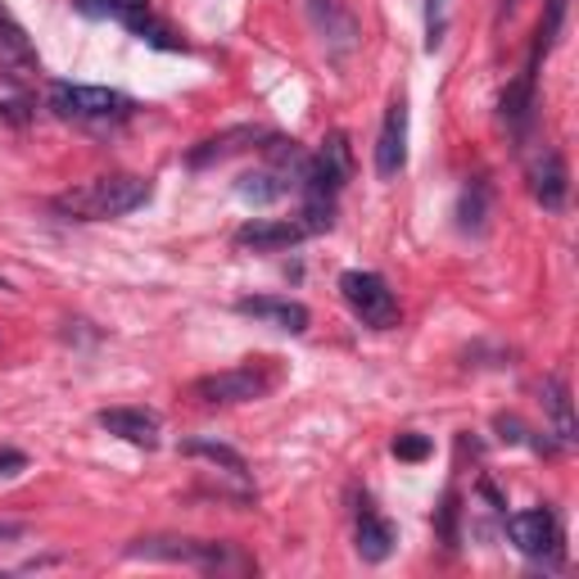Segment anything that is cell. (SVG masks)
I'll list each match as a JSON object with an SVG mask.
<instances>
[{
    "label": "cell",
    "instance_id": "obj_14",
    "mask_svg": "<svg viewBox=\"0 0 579 579\" xmlns=\"http://www.w3.org/2000/svg\"><path fill=\"white\" fill-rule=\"evenodd\" d=\"M236 313L263 322V326H276V331H290V335H304L313 313L300 304V300H272V295H258V300H241Z\"/></svg>",
    "mask_w": 579,
    "mask_h": 579
},
{
    "label": "cell",
    "instance_id": "obj_22",
    "mask_svg": "<svg viewBox=\"0 0 579 579\" xmlns=\"http://www.w3.org/2000/svg\"><path fill=\"white\" fill-rule=\"evenodd\" d=\"M484 217H489V186H484V181H471V186L462 190V199H458V227L471 232V236H480V232H484Z\"/></svg>",
    "mask_w": 579,
    "mask_h": 579
},
{
    "label": "cell",
    "instance_id": "obj_24",
    "mask_svg": "<svg viewBox=\"0 0 579 579\" xmlns=\"http://www.w3.org/2000/svg\"><path fill=\"white\" fill-rule=\"evenodd\" d=\"M425 453H430L425 434H399V440H394V458H399V462H421Z\"/></svg>",
    "mask_w": 579,
    "mask_h": 579
},
{
    "label": "cell",
    "instance_id": "obj_4",
    "mask_svg": "<svg viewBox=\"0 0 579 579\" xmlns=\"http://www.w3.org/2000/svg\"><path fill=\"white\" fill-rule=\"evenodd\" d=\"M272 385H276V372L267 367V357H249L241 367L199 376L190 385V399H199V403H254V399L272 394Z\"/></svg>",
    "mask_w": 579,
    "mask_h": 579
},
{
    "label": "cell",
    "instance_id": "obj_21",
    "mask_svg": "<svg viewBox=\"0 0 579 579\" xmlns=\"http://www.w3.org/2000/svg\"><path fill=\"white\" fill-rule=\"evenodd\" d=\"M32 109H37V105H32L23 78H14V72L0 68V118H6V122H28Z\"/></svg>",
    "mask_w": 579,
    "mask_h": 579
},
{
    "label": "cell",
    "instance_id": "obj_8",
    "mask_svg": "<svg viewBox=\"0 0 579 579\" xmlns=\"http://www.w3.org/2000/svg\"><path fill=\"white\" fill-rule=\"evenodd\" d=\"M408 164V100L399 96L390 109H385V122H381V136H376V177L381 181H394Z\"/></svg>",
    "mask_w": 579,
    "mask_h": 579
},
{
    "label": "cell",
    "instance_id": "obj_10",
    "mask_svg": "<svg viewBox=\"0 0 579 579\" xmlns=\"http://www.w3.org/2000/svg\"><path fill=\"white\" fill-rule=\"evenodd\" d=\"M313 232L300 223V217H258V223H245L236 232V245L241 249H254V254H276V249H290L308 241Z\"/></svg>",
    "mask_w": 579,
    "mask_h": 579
},
{
    "label": "cell",
    "instance_id": "obj_15",
    "mask_svg": "<svg viewBox=\"0 0 579 579\" xmlns=\"http://www.w3.org/2000/svg\"><path fill=\"white\" fill-rule=\"evenodd\" d=\"M530 190H534V199H539L548 213H561V208H566L570 173H566V159H561L557 150H548V155L530 168Z\"/></svg>",
    "mask_w": 579,
    "mask_h": 579
},
{
    "label": "cell",
    "instance_id": "obj_18",
    "mask_svg": "<svg viewBox=\"0 0 579 579\" xmlns=\"http://www.w3.org/2000/svg\"><path fill=\"white\" fill-rule=\"evenodd\" d=\"M543 408L552 416V430H557V444L570 449L575 444V408H570V385L561 376H548L543 381Z\"/></svg>",
    "mask_w": 579,
    "mask_h": 579
},
{
    "label": "cell",
    "instance_id": "obj_23",
    "mask_svg": "<svg viewBox=\"0 0 579 579\" xmlns=\"http://www.w3.org/2000/svg\"><path fill=\"white\" fill-rule=\"evenodd\" d=\"M444 19H449V0H425V50L444 41Z\"/></svg>",
    "mask_w": 579,
    "mask_h": 579
},
{
    "label": "cell",
    "instance_id": "obj_5",
    "mask_svg": "<svg viewBox=\"0 0 579 579\" xmlns=\"http://www.w3.org/2000/svg\"><path fill=\"white\" fill-rule=\"evenodd\" d=\"M340 295H344V304L367 322V326H376V331H394L399 326V295L390 290V281L385 276H376V272H344L340 276Z\"/></svg>",
    "mask_w": 579,
    "mask_h": 579
},
{
    "label": "cell",
    "instance_id": "obj_26",
    "mask_svg": "<svg viewBox=\"0 0 579 579\" xmlns=\"http://www.w3.org/2000/svg\"><path fill=\"white\" fill-rule=\"evenodd\" d=\"M114 6H118V0H78V10L87 19H114Z\"/></svg>",
    "mask_w": 579,
    "mask_h": 579
},
{
    "label": "cell",
    "instance_id": "obj_11",
    "mask_svg": "<svg viewBox=\"0 0 579 579\" xmlns=\"http://www.w3.org/2000/svg\"><path fill=\"white\" fill-rule=\"evenodd\" d=\"M96 421H100V430L118 434V440H127L136 449H159V412H150V408H105Z\"/></svg>",
    "mask_w": 579,
    "mask_h": 579
},
{
    "label": "cell",
    "instance_id": "obj_19",
    "mask_svg": "<svg viewBox=\"0 0 579 579\" xmlns=\"http://www.w3.org/2000/svg\"><path fill=\"white\" fill-rule=\"evenodd\" d=\"M254 140H258L254 127H232V131H223V136L195 145V150H190V168H204V164H213V159H227V155L245 150V145H254Z\"/></svg>",
    "mask_w": 579,
    "mask_h": 579
},
{
    "label": "cell",
    "instance_id": "obj_12",
    "mask_svg": "<svg viewBox=\"0 0 579 579\" xmlns=\"http://www.w3.org/2000/svg\"><path fill=\"white\" fill-rule=\"evenodd\" d=\"M0 68L14 72V78H32V72H41V59H37V46L32 37L19 28V19L0 6Z\"/></svg>",
    "mask_w": 579,
    "mask_h": 579
},
{
    "label": "cell",
    "instance_id": "obj_7",
    "mask_svg": "<svg viewBox=\"0 0 579 579\" xmlns=\"http://www.w3.org/2000/svg\"><path fill=\"white\" fill-rule=\"evenodd\" d=\"M507 539L526 557H557L561 552V530H557V517L548 507H530V512L507 517Z\"/></svg>",
    "mask_w": 579,
    "mask_h": 579
},
{
    "label": "cell",
    "instance_id": "obj_1",
    "mask_svg": "<svg viewBox=\"0 0 579 579\" xmlns=\"http://www.w3.org/2000/svg\"><path fill=\"white\" fill-rule=\"evenodd\" d=\"M145 199H150V181L131 177V173H114V177H96V181H82V186L55 195L50 208L59 217H72V223H105V217L136 213Z\"/></svg>",
    "mask_w": 579,
    "mask_h": 579
},
{
    "label": "cell",
    "instance_id": "obj_16",
    "mask_svg": "<svg viewBox=\"0 0 579 579\" xmlns=\"http://www.w3.org/2000/svg\"><path fill=\"white\" fill-rule=\"evenodd\" d=\"M394 543H399V530L385 521V517H376V512H362L357 517V557L362 561H385L390 552H394Z\"/></svg>",
    "mask_w": 579,
    "mask_h": 579
},
{
    "label": "cell",
    "instance_id": "obj_13",
    "mask_svg": "<svg viewBox=\"0 0 579 579\" xmlns=\"http://www.w3.org/2000/svg\"><path fill=\"white\" fill-rule=\"evenodd\" d=\"M114 19H118L127 32H136L140 41L159 46V50H181V37L150 10V0H118V6H114Z\"/></svg>",
    "mask_w": 579,
    "mask_h": 579
},
{
    "label": "cell",
    "instance_id": "obj_9",
    "mask_svg": "<svg viewBox=\"0 0 579 579\" xmlns=\"http://www.w3.org/2000/svg\"><path fill=\"white\" fill-rule=\"evenodd\" d=\"M552 46L534 32V46H530V59H526V68H521V78L502 91V122L507 127H517V131H526V122H530V114H534V82H539V59L548 55Z\"/></svg>",
    "mask_w": 579,
    "mask_h": 579
},
{
    "label": "cell",
    "instance_id": "obj_27",
    "mask_svg": "<svg viewBox=\"0 0 579 579\" xmlns=\"http://www.w3.org/2000/svg\"><path fill=\"white\" fill-rule=\"evenodd\" d=\"M28 467V453H19V449H0V475H14V471H23Z\"/></svg>",
    "mask_w": 579,
    "mask_h": 579
},
{
    "label": "cell",
    "instance_id": "obj_25",
    "mask_svg": "<svg viewBox=\"0 0 579 579\" xmlns=\"http://www.w3.org/2000/svg\"><path fill=\"white\" fill-rule=\"evenodd\" d=\"M561 23H566V0H548V19L539 23V37L552 46V41H557V32H561Z\"/></svg>",
    "mask_w": 579,
    "mask_h": 579
},
{
    "label": "cell",
    "instance_id": "obj_2",
    "mask_svg": "<svg viewBox=\"0 0 579 579\" xmlns=\"http://www.w3.org/2000/svg\"><path fill=\"white\" fill-rule=\"evenodd\" d=\"M127 557H145V561H173V566H195L204 575H249L254 557H245L236 543H208V539H136L127 548Z\"/></svg>",
    "mask_w": 579,
    "mask_h": 579
},
{
    "label": "cell",
    "instance_id": "obj_28",
    "mask_svg": "<svg viewBox=\"0 0 579 579\" xmlns=\"http://www.w3.org/2000/svg\"><path fill=\"white\" fill-rule=\"evenodd\" d=\"M23 534H28L23 521H0V543H14V539H23Z\"/></svg>",
    "mask_w": 579,
    "mask_h": 579
},
{
    "label": "cell",
    "instance_id": "obj_6",
    "mask_svg": "<svg viewBox=\"0 0 579 579\" xmlns=\"http://www.w3.org/2000/svg\"><path fill=\"white\" fill-rule=\"evenodd\" d=\"M304 14L326 50V59L344 63L357 46H362V23L353 19V10L344 6V0H304Z\"/></svg>",
    "mask_w": 579,
    "mask_h": 579
},
{
    "label": "cell",
    "instance_id": "obj_3",
    "mask_svg": "<svg viewBox=\"0 0 579 579\" xmlns=\"http://www.w3.org/2000/svg\"><path fill=\"white\" fill-rule=\"evenodd\" d=\"M46 105H50V114H59V118H68V122H87V127L122 122V118H131V109H136L131 96L109 91V87H82V82H50Z\"/></svg>",
    "mask_w": 579,
    "mask_h": 579
},
{
    "label": "cell",
    "instance_id": "obj_17",
    "mask_svg": "<svg viewBox=\"0 0 579 579\" xmlns=\"http://www.w3.org/2000/svg\"><path fill=\"white\" fill-rule=\"evenodd\" d=\"M181 453H186V458H204V462H213L217 471H227V475L241 480V484L249 480V462H245V453L232 449V444H223V440H186Z\"/></svg>",
    "mask_w": 579,
    "mask_h": 579
},
{
    "label": "cell",
    "instance_id": "obj_20",
    "mask_svg": "<svg viewBox=\"0 0 579 579\" xmlns=\"http://www.w3.org/2000/svg\"><path fill=\"white\" fill-rule=\"evenodd\" d=\"M290 186H300L295 177H290V173H281V168H258V173H245L241 177V195L245 199H254V204H272V199H281Z\"/></svg>",
    "mask_w": 579,
    "mask_h": 579
}]
</instances>
